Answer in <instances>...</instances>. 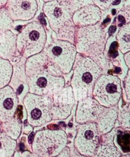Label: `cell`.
<instances>
[{"mask_svg":"<svg viewBox=\"0 0 130 157\" xmlns=\"http://www.w3.org/2000/svg\"><path fill=\"white\" fill-rule=\"evenodd\" d=\"M25 72L28 91L32 94L51 97L65 85L63 73L43 51L26 58Z\"/></svg>","mask_w":130,"mask_h":157,"instance_id":"6da1fadb","label":"cell"},{"mask_svg":"<svg viewBox=\"0 0 130 157\" xmlns=\"http://www.w3.org/2000/svg\"><path fill=\"white\" fill-rule=\"evenodd\" d=\"M72 68L71 86L75 101L92 96L94 83L103 72L102 67L93 59L77 53Z\"/></svg>","mask_w":130,"mask_h":157,"instance_id":"7a4b0ae2","label":"cell"},{"mask_svg":"<svg viewBox=\"0 0 130 157\" xmlns=\"http://www.w3.org/2000/svg\"><path fill=\"white\" fill-rule=\"evenodd\" d=\"M42 9L50 27L56 34L57 39L74 44L76 26L72 21L74 12L69 0H52L45 2Z\"/></svg>","mask_w":130,"mask_h":157,"instance_id":"3957f363","label":"cell"},{"mask_svg":"<svg viewBox=\"0 0 130 157\" xmlns=\"http://www.w3.org/2000/svg\"><path fill=\"white\" fill-rule=\"evenodd\" d=\"M74 44L77 53L93 59L101 67L104 65L106 34L99 23L77 27Z\"/></svg>","mask_w":130,"mask_h":157,"instance_id":"277c9868","label":"cell"},{"mask_svg":"<svg viewBox=\"0 0 130 157\" xmlns=\"http://www.w3.org/2000/svg\"><path fill=\"white\" fill-rule=\"evenodd\" d=\"M46 40L47 34L43 25L39 21H32L17 35V49L22 56L28 58L41 52Z\"/></svg>","mask_w":130,"mask_h":157,"instance_id":"5b68a950","label":"cell"},{"mask_svg":"<svg viewBox=\"0 0 130 157\" xmlns=\"http://www.w3.org/2000/svg\"><path fill=\"white\" fill-rule=\"evenodd\" d=\"M67 136L63 129H44L37 131L32 139V150L38 157H54L66 146Z\"/></svg>","mask_w":130,"mask_h":157,"instance_id":"8992f818","label":"cell"},{"mask_svg":"<svg viewBox=\"0 0 130 157\" xmlns=\"http://www.w3.org/2000/svg\"><path fill=\"white\" fill-rule=\"evenodd\" d=\"M121 80L117 75L102 74L96 81L92 97L105 107L115 106L122 95Z\"/></svg>","mask_w":130,"mask_h":157,"instance_id":"52a82bcc","label":"cell"},{"mask_svg":"<svg viewBox=\"0 0 130 157\" xmlns=\"http://www.w3.org/2000/svg\"><path fill=\"white\" fill-rule=\"evenodd\" d=\"M27 121L32 126H43L52 120V98L45 95L28 93L23 99Z\"/></svg>","mask_w":130,"mask_h":157,"instance_id":"ba28073f","label":"cell"},{"mask_svg":"<svg viewBox=\"0 0 130 157\" xmlns=\"http://www.w3.org/2000/svg\"><path fill=\"white\" fill-rule=\"evenodd\" d=\"M42 51L63 74H68L72 69L77 53L75 44L57 39L45 47Z\"/></svg>","mask_w":130,"mask_h":157,"instance_id":"9c48e42d","label":"cell"},{"mask_svg":"<svg viewBox=\"0 0 130 157\" xmlns=\"http://www.w3.org/2000/svg\"><path fill=\"white\" fill-rule=\"evenodd\" d=\"M101 136L96 123L80 124L74 139V147L78 153L93 157L100 143Z\"/></svg>","mask_w":130,"mask_h":157,"instance_id":"30bf717a","label":"cell"},{"mask_svg":"<svg viewBox=\"0 0 130 157\" xmlns=\"http://www.w3.org/2000/svg\"><path fill=\"white\" fill-rule=\"evenodd\" d=\"M52 120H64L71 113L75 100L71 86H64L52 96Z\"/></svg>","mask_w":130,"mask_h":157,"instance_id":"8fae6325","label":"cell"},{"mask_svg":"<svg viewBox=\"0 0 130 157\" xmlns=\"http://www.w3.org/2000/svg\"><path fill=\"white\" fill-rule=\"evenodd\" d=\"M105 109L92 96L86 97L78 101L75 120L79 124L96 123Z\"/></svg>","mask_w":130,"mask_h":157,"instance_id":"7c38bea8","label":"cell"},{"mask_svg":"<svg viewBox=\"0 0 130 157\" xmlns=\"http://www.w3.org/2000/svg\"><path fill=\"white\" fill-rule=\"evenodd\" d=\"M13 21L32 19L38 9L37 0H8L5 7Z\"/></svg>","mask_w":130,"mask_h":157,"instance_id":"4fadbf2b","label":"cell"},{"mask_svg":"<svg viewBox=\"0 0 130 157\" xmlns=\"http://www.w3.org/2000/svg\"><path fill=\"white\" fill-rule=\"evenodd\" d=\"M18 97L9 85L0 88V123L12 119L18 106Z\"/></svg>","mask_w":130,"mask_h":157,"instance_id":"5bb4252c","label":"cell"},{"mask_svg":"<svg viewBox=\"0 0 130 157\" xmlns=\"http://www.w3.org/2000/svg\"><path fill=\"white\" fill-rule=\"evenodd\" d=\"M17 34L10 30L0 34V58L9 60L11 64H16L22 56L17 49Z\"/></svg>","mask_w":130,"mask_h":157,"instance_id":"9a60e30c","label":"cell"},{"mask_svg":"<svg viewBox=\"0 0 130 157\" xmlns=\"http://www.w3.org/2000/svg\"><path fill=\"white\" fill-rule=\"evenodd\" d=\"M102 17V10L94 4L85 6L72 15V21L77 27L93 25L99 23Z\"/></svg>","mask_w":130,"mask_h":157,"instance_id":"2e32d148","label":"cell"},{"mask_svg":"<svg viewBox=\"0 0 130 157\" xmlns=\"http://www.w3.org/2000/svg\"><path fill=\"white\" fill-rule=\"evenodd\" d=\"M26 58L22 56L21 59L14 64L9 86L16 92L18 99H22L28 93V85L25 72V61Z\"/></svg>","mask_w":130,"mask_h":157,"instance_id":"e0dca14e","label":"cell"},{"mask_svg":"<svg viewBox=\"0 0 130 157\" xmlns=\"http://www.w3.org/2000/svg\"><path fill=\"white\" fill-rule=\"evenodd\" d=\"M118 110L116 105L105 107L96 123L101 135L110 132L113 128L118 118Z\"/></svg>","mask_w":130,"mask_h":157,"instance_id":"ac0fdd59","label":"cell"},{"mask_svg":"<svg viewBox=\"0 0 130 157\" xmlns=\"http://www.w3.org/2000/svg\"><path fill=\"white\" fill-rule=\"evenodd\" d=\"M121 155V152L115 145L112 137L110 140H107L99 143L93 157H120Z\"/></svg>","mask_w":130,"mask_h":157,"instance_id":"d6986e66","label":"cell"},{"mask_svg":"<svg viewBox=\"0 0 130 157\" xmlns=\"http://www.w3.org/2000/svg\"><path fill=\"white\" fill-rule=\"evenodd\" d=\"M17 142L4 132H0V157H12Z\"/></svg>","mask_w":130,"mask_h":157,"instance_id":"ffe728a7","label":"cell"},{"mask_svg":"<svg viewBox=\"0 0 130 157\" xmlns=\"http://www.w3.org/2000/svg\"><path fill=\"white\" fill-rule=\"evenodd\" d=\"M118 48L124 54L130 50V25L127 23L119 29L117 34Z\"/></svg>","mask_w":130,"mask_h":157,"instance_id":"44dd1931","label":"cell"},{"mask_svg":"<svg viewBox=\"0 0 130 157\" xmlns=\"http://www.w3.org/2000/svg\"><path fill=\"white\" fill-rule=\"evenodd\" d=\"M12 72L13 66L10 61L0 58V88L9 83Z\"/></svg>","mask_w":130,"mask_h":157,"instance_id":"7402d4cb","label":"cell"},{"mask_svg":"<svg viewBox=\"0 0 130 157\" xmlns=\"http://www.w3.org/2000/svg\"><path fill=\"white\" fill-rule=\"evenodd\" d=\"M2 128L6 134L13 139H17L20 134L21 126L20 120L13 117L8 121L2 122Z\"/></svg>","mask_w":130,"mask_h":157,"instance_id":"603a6c76","label":"cell"},{"mask_svg":"<svg viewBox=\"0 0 130 157\" xmlns=\"http://www.w3.org/2000/svg\"><path fill=\"white\" fill-rule=\"evenodd\" d=\"M13 26V21L10 17L6 9H0V34L10 30Z\"/></svg>","mask_w":130,"mask_h":157,"instance_id":"cb8c5ba5","label":"cell"},{"mask_svg":"<svg viewBox=\"0 0 130 157\" xmlns=\"http://www.w3.org/2000/svg\"><path fill=\"white\" fill-rule=\"evenodd\" d=\"M118 120L121 126L123 128L129 130V106L126 109V105L121 110L119 114Z\"/></svg>","mask_w":130,"mask_h":157,"instance_id":"d4e9b609","label":"cell"},{"mask_svg":"<svg viewBox=\"0 0 130 157\" xmlns=\"http://www.w3.org/2000/svg\"><path fill=\"white\" fill-rule=\"evenodd\" d=\"M71 8L74 12L75 10L89 4H93V0H69Z\"/></svg>","mask_w":130,"mask_h":157,"instance_id":"484cf974","label":"cell"},{"mask_svg":"<svg viewBox=\"0 0 130 157\" xmlns=\"http://www.w3.org/2000/svg\"><path fill=\"white\" fill-rule=\"evenodd\" d=\"M114 1L115 0H93V4L101 10H106Z\"/></svg>","mask_w":130,"mask_h":157,"instance_id":"4316f807","label":"cell"},{"mask_svg":"<svg viewBox=\"0 0 130 157\" xmlns=\"http://www.w3.org/2000/svg\"><path fill=\"white\" fill-rule=\"evenodd\" d=\"M124 88H125V91L126 93V96L128 97V101H129V92H130V77H129V71L128 72V75L125 78L124 82Z\"/></svg>","mask_w":130,"mask_h":157,"instance_id":"83f0119b","label":"cell"},{"mask_svg":"<svg viewBox=\"0 0 130 157\" xmlns=\"http://www.w3.org/2000/svg\"><path fill=\"white\" fill-rule=\"evenodd\" d=\"M54 157H72L69 148L66 146L58 155Z\"/></svg>","mask_w":130,"mask_h":157,"instance_id":"f1b7e54d","label":"cell"},{"mask_svg":"<svg viewBox=\"0 0 130 157\" xmlns=\"http://www.w3.org/2000/svg\"><path fill=\"white\" fill-rule=\"evenodd\" d=\"M124 61L126 62V64H127L128 67H129V64H130V55H129V52L124 53Z\"/></svg>","mask_w":130,"mask_h":157,"instance_id":"f546056e","label":"cell"},{"mask_svg":"<svg viewBox=\"0 0 130 157\" xmlns=\"http://www.w3.org/2000/svg\"><path fill=\"white\" fill-rule=\"evenodd\" d=\"M7 1L8 0H0V9H2L6 6Z\"/></svg>","mask_w":130,"mask_h":157,"instance_id":"4dcf8cb0","label":"cell"},{"mask_svg":"<svg viewBox=\"0 0 130 157\" xmlns=\"http://www.w3.org/2000/svg\"><path fill=\"white\" fill-rule=\"evenodd\" d=\"M73 157H89V156H84V155H80V154L78 153V154L75 155Z\"/></svg>","mask_w":130,"mask_h":157,"instance_id":"1f68e13d","label":"cell"},{"mask_svg":"<svg viewBox=\"0 0 130 157\" xmlns=\"http://www.w3.org/2000/svg\"><path fill=\"white\" fill-rule=\"evenodd\" d=\"M120 157H130V155L128 153V154H125V155H121V156Z\"/></svg>","mask_w":130,"mask_h":157,"instance_id":"d6a6232c","label":"cell"},{"mask_svg":"<svg viewBox=\"0 0 130 157\" xmlns=\"http://www.w3.org/2000/svg\"><path fill=\"white\" fill-rule=\"evenodd\" d=\"M43 1L45 2H48V1H52V0H43Z\"/></svg>","mask_w":130,"mask_h":157,"instance_id":"836d02e7","label":"cell"}]
</instances>
